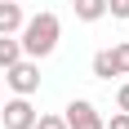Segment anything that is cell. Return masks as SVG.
Segmentation results:
<instances>
[{"label": "cell", "instance_id": "6da1fadb", "mask_svg": "<svg viewBox=\"0 0 129 129\" xmlns=\"http://www.w3.org/2000/svg\"><path fill=\"white\" fill-rule=\"evenodd\" d=\"M22 53L27 58H49L53 49H58V36H62V22H58V13H36V18H27L22 27Z\"/></svg>", "mask_w": 129, "mask_h": 129}, {"label": "cell", "instance_id": "7a4b0ae2", "mask_svg": "<svg viewBox=\"0 0 129 129\" xmlns=\"http://www.w3.org/2000/svg\"><path fill=\"white\" fill-rule=\"evenodd\" d=\"M5 80H9L13 93H27V98H31V93L40 89V67L31 62V58H18V62L5 67Z\"/></svg>", "mask_w": 129, "mask_h": 129}, {"label": "cell", "instance_id": "3957f363", "mask_svg": "<svg viewBox=\"0 0 129 129\" xmlns=\"http://www.w3.org/2000/svg\"><path fill=\"white\" fill-rule=\"evenodd\" d=\"M0 111H5V129H31V125H36V107L27 103V93L0 103Z\"/></svg>", "mask_w": 129, "mask_h": 129}, {"label": "cell", "instance_id": "277c9868", "mask_svg": "<svg viewBox=\"0 0 129 129\" xmlns=\"http://www.w3.org/2000/svg\"><path fill=\"white\" fill-rule=\"evenodd\" d=\"M67 129H103V111L89 103V98H76V103L67 107Z\"/></svg>", "mask_w": 129, "mask_h": 129}, {"label": "cell", "instance_id": "5b68a950", "mask_svg": "<svg viewBox=\"0 0 129 129\" xmlns=\"http://www.w3.org/2000/svg\"><path fill=\"white\" fill-rule=\"evenodd\" d=\"M22 22H27V18H22V9H18L13 0H0V36H13Z\"/></svg>", "mask_w": 129, "mask_h": 129}, {"label": "cell", "instance_id": "8992f818", "mask_svg": "<svg viewBox=\"0 0 129 129\" xmlns=\"http://www.w3.org/2000/svg\"><path fill=\"white\" fill-rule=\"evenodd\" d=\"M71 9H76V18H85V22H98L107 13V0H71Z\"/></svg>", "mask_w": 129, "mask_h": 129}, {"label": "cell", "instance_id": "52a82bcc", "mask_svg": "<svg viewBox=\"0 0 129 129\" xmlns=\"http://www.w3.org/2000/svg\"><path fill=\"white\" fill-rule=\"evenodd\" d=\"M93 76H98V80H111V76H120V71H116V58H111V49L93 53Z\"/></svg>", "mask_w": 129, "mask_h": 129}, {"label": "cell", "instance_id": "ba28073f", "mask_svg": "<svg viewBox=\"0 0 129 129\" xmlns=\"http://www.w3.org/2000/svg\"><path fill=\"white\" fill-rule=\"evenodd\" d=\"M22 58V45L13 36H0V67H9V62H18Z\"/></svg>", "mask_w": 129, "mask_h": 129}, {"label": "cell", "instance_id": "9c48e42d", "mask_svg": "<svg viewBox=\"0 0 129 129\" xmlns=\"http://www.w3.org/2000/svg\"><path fill=\"white\" fill-rule=\"evenodd\" d=\"M111 58H116V71H120V76H129V40L111 49Z\"/></svg>", "mask_w": 129, "mask_h": 129}, {"label": "cell", "instance_id": "30bf717a", "mask_svg": "<svg viewBox=\"0 0 129 129\" xmlns=\"http://www.w3.org/2000/svg\"><path fill=\"white\" fill-rule=\"evenodd\" d=\"M31 129H67V120H62V116H36Z\"/></svg>", "mask_w": 129, "mask_h": 129}, {"label": "cell", "instance_id": "8fae6325", "mask_svg": "<svg viewBox=\"0 0 129 129\" xmlns=\"http://www.w3.org/2000/svg\"><path fill=\"white\" fill-rule=\"evenodd\" d=\"M107 9L116 13V18H129V0H107Z\"/></svg>", "mask_w": 129, "mask_h": 129}, {"label": "cell", "instance_id": "7c38bea8", "mask_svg": "<svg viewBox=\"0 0 129 129\" xmlns=\"http://www.w3.org/2000/svg\"><path fill=\"white\" fill-rule=\"evenodd\" d=\"M103 129H129V111H120V116H111V125L103 120Z\"/></svg>", "mask_w": 129, "mask_h": 129}, {"label": "cell", "instance_id": "4fadbf2b", "mask_svg": "<svg viewBox=\"0 0 129 129\" xmlns=\"http://www.w3.org/2000/svg\"><path fill=\"white\" fill-rule=\"evenodd\" d=\"M116 107H120V111H129V85H120V93H116Z\"/></svg>", "mask_w": 129, "mask_h": 129}, {"label": "cell", "instance_id": "5bb4252c", "mask_svg": "<svg viewBox=\"0 0 129 129\" xmlns=\"http://www.w3.org/2000/svg\"><path fill=\"white\" fill-rule=\"evenodd\" d=\"M0 103H5V98H0Z\"/></svg>", "mask_w": 129, "mask_h": 129}]
</instances>
